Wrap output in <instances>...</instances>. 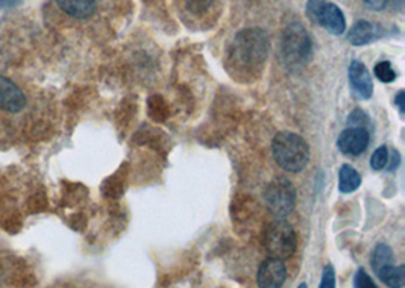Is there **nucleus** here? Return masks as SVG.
Instances as JSON below:
<instances>
[{"instance_id": "f257e3e1", "label": "nucleus", "mask_w": 405, "mask_h": 288, "mask_svg": "<svg viewBox=\"0 0 405 288\" xmlns=\"http://www.w3.org/2000/svg\"><path fill=\"white\" fill-rule=\"evenodd\" d=\"M269 55V37L259 27L240 31L231 41L226 55L228 72L233 78L249 82L262 74Z\"/></svg>"}, {"instance_id": "f03ea898", "label": "nucleus", "mask_w": 405, "mask_h": 288, "mask_svg": "<svg viewBox=\"0 0 405 288\" xmlns=\"http://www.w3.org/2000/svg\"><path fill=\"white\" fill-rule=\"evenodd\" d=\"M272 152L276 164L292 173L302 171L310 161V148L307 141L290 131L276 133L272 143Z\"/></svg>"}, {"instance_id": "7ed1b4c3", "label": "nucleus", "mask_w": 405, "mask_h": 288, "mask_svg": "<svg viewBox=\"0 0 405 288\" xmlns=\"http://www.w3.org/2000/svg\"><path fill=\"white\" fill-rule=\"evenodd\" d=\"M281 53L285 67L290 70L301 69L302 65L310 61L313 53V43L310 34L307 32V29L299 22H293L284 29Z\"/></svg>"}, {"instance_id": "20e7f679", "label": "nucleus", "mask_w": 405, "mask_h": 288, "mask_svg": "<svg viewBox=\"0 0 405 288\" xmlns=\"http://www.w3.org/2000/svg\"><path fill=\"white\" fill-rule=\"evenodd\" d=\"M264 244L272 258H290L296 251V234L290 223L285 220H276L266 230Z\"/></svg>"}, {"instance_id": "39448f33", "label": "nucleus", "mask_w": 405, "mask_h": 288, "mask_svg": "<svg viewBox=\"0 0 405 288\" xmlns=\"http://www.w3.org/2000/svg\"><path fill=\"white\" fill-rule=\"evenodd\" d=\"M264 200L276 217H287L296 205V188L288 179L276 178L267 185Z\"/></svg>"}, {"instance_id": "423d86ee", "label": "nucleus", "mask_w": 405, "mask_h": 288, "mask_svg": "<svg viewBox=\"0 0 405 288\" xmlns=\"http://www.w3.org/2000/svg\"><path fill=\"white\" fill-rule=\"evenodd\" d=\"M369 140V131L366 128H348L337 138V148L343 155L359 157L368 148Z\"/></svg>"}, {"instance_id": "0eeeda50", "label": "nucleus", "mask_w": 405, "mask_h": 288, "mask_svg": "<svg viewBox=\"0 0 405 288\" xmlns=\"http://www.w3.org/2000/svg\"><path fill=\"white\" fill-rule=\"evenodd\" d=\"M285 277L287 270L283 259L270 256L258 268L257 284L259 288H281L285 282Z\"/></svg>"}, {"instance_id": "6e6552de", "label": "nucleus", "mask_w": 405, "mask_h": 288, "mask_svg": "<svg viewBox=\"0 0 405 288\" xmlns=\"http://www.w3.org/2000/svg\"><path fill=\"white\" fill-rule=\"evenodd\" d=\"M26 107V98L18 86L5 76H0V110L20 112Z\"/></svg>"}, {"instance_id": "1a4fd4ad", "label": "nucleus", "mask_w": 405, "mask_h": 288, "mask_svg": "<svg viewBox=\"0 0 405 288\" xmlns=\"http://www.w3.org/2000/svg\"><path fill=\"white\" fill-rule=\"evenodd\" d=\"M349 82L354 93L361 99H371L373 94V84L371 73L361 61H352L349 65Z\"/></svg>"}, {"instance_id": "9d476101", "label": "nucleus", "mask_w": 405, "mask_h": 288, "mask_svg": "<svg viewBox=\"0 0 405 288\" xmlns=\"http://www.w3.org/2000/svg\"><path fill=\"white\" fill-rule=\"evenodd\" d=\"M382 27L368 20L355 22L348 32V41L352 46H366L382 37Z\"/></svg>"}, {"instance_id": "9b49d317", "label": "nucleus", "mask_w": 405, "mask_h": 288, "mask_svg": "<svg viewBox=\"0 0 405 288\" xmlns=\"http://www.w3.org/2000/svg\"><path fill=\"white\" fill-rule=\"evenodd\" d=\"M317 25L325 27L326 31L333 35H342L346 29V18L339 6H337L335 4L326 2Z\"/></svg>"}, {"instance_id": "f8f14e48", "label": "nucleus", "mask_w": 405, "mask_h": 288, "mask_svg": "<svg viewBox=\"0 0 405 288\" xmlns=\"http://www.w3.org/2000/svg\"><path fill=\"white\" fill-rule=\"evenodd\" d=\"M55 2L65 14L79 20L91 17L96 11V0H55Z\"/></svg>"}, {"instance_id": "ddd939ff", "label": "nucleus", "mask_w": 405, "mask_h": 288, "mask_svg": "<svg viewBox=\"0 0 405 288\" xmlns=\"http://www.w3.org/2000/svg\"><path fill=\"white\" fill-rule=\"evenodd\" d=\"M361 185V176L352 166L343 164L339 173V190L345 195H349Z\"/></svg>"}, {"instance_id": "4468645a", "label": "nucleus", "mask_w": 405, "mask_h": 288, "mask_svg": "<svg viewBox=\"0 0 405 288\" xmlns=\"http://www.w3.org/2000/svg\"><path fill=\"white\" fill-rule=\"evenodd\" d=\"M371 264H372L375 275H377L380 270H382V268L393 266L394 264V255H393L392 247L389 244H384V243H380V244L375 246L373 252H372V258H371Z\"/></svg>"}, {"instance_id": "2eb2a0df", "label": "nucleus", "mask_w": 405, "mask_h": 288, "mask_svg": "<svg viewBox=\"0 0 405 288\" xmlns=\"http://www.w3.org/2000/svg\"><path fill=\"white\" fill-rule=\"evenodd\" d=\"M380 280L389 288H402L405 285V267L389 266L377 273Z\"/></svg>"}, {"instance_id": "dca6fc26", "label": "nucleus", "mask_w": 405, "mask_h": 288, "mask_svg": "<svg viewBox=\"0 0 405 288\" xmlns=\"http://www.w3.org/2000/svg\"><path fill=\"white\" fill-rule=\"evenodd\" d=\"M373 72H375V76H377V78L384 84H390L397 79V73H394V69L389 61L377 63Z\"/></svg>"}, {"instance_id": "f3484780", "label": "nucleus", "mask_w": 405, "mask_h": 288, "mask_svg": "<svg viewBox=\"0 0 405 288\" xmlns=\"http://www.w3.org/2000/svg\"><path fill=\"white\" fill-rule=\"evenodd\" d=\"M149 114L157 122H162L167 117V107L166 102H164L160 96H153L152 99H149Z\"/></svg>"}, {"instance_id": "a211bd4d", "label": "nucleus", "mask_w": 405, "mask_h": 288, "mask_svg": "<svg viewBox=\"0 0 405 288\" xmlns=\"http://www.w3.org/2000/svg\"><path fill=\"white\" fill-rule=\"evenodd\" d=\"M325 4H326V0H308L307 2L305 13H307V17L310 18L313 23L317 25V22H319V17H321Z\"/></svg>"}, {"instance_id": "6ab92c4d", "label": "nucleus", "mask_w": 405, "mask_h": 288, "mask_svg": "<svg viewBox=\"0 0 405 288\" xmlns=\"http://www.w3.org/2000/svg\"><path fill=\"white\" fill-rule=\"evenodd\" d=\"M387 162H389V150L385 146H381L378 148L377 150H375L372 153V157H371V166L373 170H381L384 169L385 166H387Z\"/></svg>"}, {"instance_id": "aec40b11", "label": "nucleus", "mask_w": 405, "mask_h": 288, "mask_svg": "<svg viewBox=\"0 0 405 288\" xmlns=\"http://www.w3.org/2000/svg\"><path fill=\"white\" fill-rule=\"evenodd\" d=\"M354 288H378L364 268H359L354 276Z\"/></svg>"}, {"instance_id": "412c9836", "label": "nucleus", "mask_w": 405, "mask_h": 288, "mask_svg": "<svg viewBox=\"0 0 405 288\" xmlns=\"http://www.w3.org/2000/svg\"><path fill=\"white\" fill-rule=\"evenodd\" d=\"M214 4V0H186V5L191 14H204L208 11L210 6Z\"/></svg>"}, {"instance_id": "4be33fe9", "label": "nucleus", "mask_w": 405, "mask_h": 288, "mask_svg": "<svg viewBox=\"0 0 405 288\" xmlns=\"http://www.w3.org/2000/svg\"><path fill=\"white\" fill-rule=\"evenodd\" d=\"M368 115H366L361 110H354L349 117H348V124L351 128H366V123H368Z\"/></svg>"}, {"instance_id": "5701e85b", "label": "nucleus", "mask_w": 405, "mask_h": 288, "mask_svg": "<svg viewBox=\"0 0 405 288\" xmlns=\"http://www.w3.org/2000/svg\"><path fill=\"white\" fill-rule=\"evenodd\" d=\"M319 288H335V270L331 264L323 267L322 281H321Z\"/></svg>"}, {"instance_id": "b1692460", "label": "nucleus", "mask_w": 405, "mask_h": 288, "mask_svg": "<svg viewBox=\"0 0 405 288\" xmlns=\"http://www.w3.org/2000/svg\"><path fill=\"white\" fill-rule=\"evenodd\" d=\"M363 2L369 9H372V11H382V9L387 6L389 0H363Z\"/></svg>"}, {"instance_id": "393cba45", "label": "nucleus", "mask_w": 405, "mask_h": 288, "mask_svg": "<svg viewBox=\"0 0 405 288\" xmlns=\"http://www.w3.org/2000/svg\"><path fill=\"white\" fill-rule=\"evenodd\" d=\"M404 99H405V91L401 90V91L397 94V98H394V103H397L398 107H399L401 114H404V111H405V102H404Z\"/></svg>"}, {"instance_id": "a878e982", "label": "nucleus", "mask_w": 405, "mask_h": 288, "mask_svg": "<svg viewBox=\"0 0 405 288\" xmlns=\"http://www.w3.org/2000/svg\"><path fill=\"white\" fill-rule=\"evenodd\" d=\"M22 0H0V6L2 8H13L20 4Z\"/></svg>"}, {"instance_id": "bb28decb", "label": "nucleus", "mask_w": 405, "mask_h": 288, "mask_svg": "<svg viewBox=\"0 0 405 288\" xmlns=\"http://www.w3.org/2000/svg\"><path fill=\"white\" fill-rule=\"evenodd\" d=\"M297 288H307V284H301Z\"/></svg>"}]
</instances>
